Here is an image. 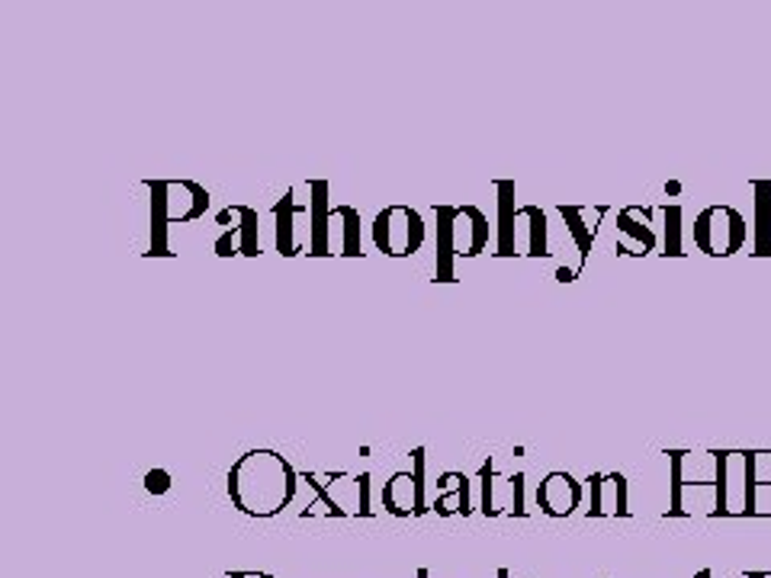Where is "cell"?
I'll return each mask as SVG.
<instances>
[{"label": "cell", "mask_w": 771, "mask_h": 578, "mask_svg": "<svg viewBox=\"0 0 771 578\" xmlns=\"http://www.w3.org/2000/svg\"><path fill=\"white\" fill-rule=\"evenodd\" d=\"M229 498L247 518H277L283 508L296 498L300 473L277 450H247L232 463Z\"/></svg>", "instance_id": "obj_1"}, {"label": "cell", "mask_w": 771, "mask_h": 578, "mask_svg": "<svg viewBox=\"0 0 771 578\" xmlns=\"http://www.w3.org/2000/svg\"><path fill=\"white\" fill-rule=\"evenodd\" d=\"M669 518H720V450H669Z\"/></svg>", "instance_id": "obj_2"}, {"label": "cell", "mask_w": 771, "mask_h": 578, "mask_svg": "<svg viewBox=\"0 0 771 578\" xmlns=\"http://www.w3.org/2000/svg\"><path fill=\"white\" fill-rule=\"evenodd\" d=\"M152 193V244L145 257H171L168 251V225L196 222L210 210V190L196 181H142Z\"/></svg>", "instance_id": "obj_3"}, {"label": "cell", "mask_w": 771, "mask_h": 578, "mask_svg": "<svg viewBox=\"0 0 771 578\" xmlns=\"http://www.w3.org/2000/svg\"><path fill=\"white\" fill-rule=\"evenodd\" d=\"M749 225L740 210L733 206H708L694 219V244L708 257H733L737 251L745 247Z\"/></svg>", "instance_id": "obj_4"}, {"label": "cell", "mask_w": 771, "mask_h": 578, "mask_svg": "<svg viewBox=\"0 0 771 578\" xmlns=\"http://www.w3.org/2000/svg\"><path fill=\"white\" fill-rule=\"evenodd\" d=\"M373 244L386 257H412L425 244V219L405 203H393L373 219Z\"/></svg>", "instance_id": "obj_5"}, {"label": "cell", "mask_w": 771, "mask_h": 578, "mask_svg": "<svg viewBox=\"0 0 771 578\" xmlns=\"http://www.w3.org/2000/svg\"><path fill=\"white\" fill-rule=\"evenodd\" d=\"M749 495V450H720V518H745Z\"/></svg>", "instance_id": "obj_6"}, {"label": "cell", "mask_w": 771, "mask_h": 578, "mask_svg": "<svg viewBox=\"0 0 771 578\" xmlns=\"http://www.w3.org/2000/svg\"><path fill=\"white\" fill-rule=\"evenodd\" d=\"M479 488H483V515H527L525 508V473L515 476H498L493 459L483 463L479 469Z\"/></svg>", "instance_id": "obj_7"}, {"label": "cell", "mask_w": 771, "mask_h": 578, "mask_svg": "<svg viewBox=\"0 0 771 578\" xmlns=\"http://www.w3.org/2000/svg\"><path fill=\"white\" fill-rule=\"evenodd\" d=\"M588 518H623L627 508V479L620 473H591L586 479Z\"/></svg>", "instance_id": "obj_8"}, {"label": "cell", "mask_w": 771, "mask_h": 578, "mask_svg": "<svg viewBox=\"0 0 771 578\" xmlns=\"http://www.w3.org/2000/svg\"><path fill=\"white\" fill-rule=\"evenodd\" d=\"M450 244L457 257H479L489 247V219L479 206L463 203L450 213Z\"/></svg>", "instance_id": "obj_9"}, {"label": "cell", "mask_w": 771, "mask_h": 578, "mask_svg": "<svg viewBox=\"0 0 771 578\" xmlns=\"http://www.w3.org/2000/svg\"><path fill=\"white\" fill-rule=\"evenodd\" d=\"M582 501H586V486L562 469L547 473L537 486V508L550 518H569L572 511L582 508Z\"/></svg>", "instance_id": "obj_10"}, {"label": "cell", "mask_w": 771, "mask_h": 578, "mask_svg": "<svg viewBox=\"0 0 771 578\" xmlns=\"http://www.w3.org/2000/svg\"><path fill=\"white\" fill-rule=\"evenodd\" d=\"M656 232H652V210L649 206H623L617 213V242L615 247L627 257H647L656 251Z\"/></svg>", "instance_id": "obj_11"}, {"label": "cell", "mask_w": 771, "mask_h": 578, "mask_svg": "<svg viewBox=\"0 0 771 578\" xmlns=\"http://www.w3.org/2000/svg\"><path fill=\"white\" fill-rule=\"evenodd\" d=\"M308 254L328 257L332 251V203H328V181H308Z\"/></svg>", "instance_id": "obj_12"}, {"label": "cell", "mask_w": 771, "mask_h": 578, "mask_svg": "<svg viewBox=\"0 0 771 578\" xmlns=\"http://www.w3.org/2000/svg\"><path fill=\"white\" fill-rule=\"evenodd\" d=\"M296 215H308V200L300 203L296 200V190L290 186L277 203H274V244L283 257H296L303 254V244L296 242Z\"/></svg>", "instance_id": "obj_13"}, {"label": "cell", "mask_w": 771, "mask_h": 578, "mask_svg": "<svg viewBox=\"0 0 771 578\" xmlns=\"http://www.w3.org/2000/svg\"><path fill=\"white\" fill-rule=\"evenodd\" d=\"M216 225L229 229L239 239V254L242 257H257L261 254V215L251 206H229L216 215Z\"/></svg>", "instance_id": "obj_14"}, {"label": "cell", "mask_w": 771, "mask_h": 578, "mask_svg": "<svg viewBox=\"0 0 771 578\" xmlns=\"http://www.w3.org/2000/svg\"><path fill=\"white\" fill-rule=\"evenodd\" d=\"M498 247L495 257H518V210H515V183L498 181Z\"/></svg>", "instance_id": "obj_15"}, {"label": "cell", "mask_w": 771, "mask_h": 578, "mask_svg": "<svg viewBox=\"0 0 771 578\" xmlns=\"http://www.w3.org/2000/svg\"><path fill=\"white\" fill-rule=\"evenodd\" d=\"M432 511H437L440 518L450 515H469V476L463 473H444L437 479V495L432 501Z\"/></svg>", "instance_id": "obj_16"}, {"label": "cell", "mask_w": 771, "mask_h": 578, "mask_svg": "<svg viewBox=\"0 0 771 578\" xmlns=\"http://www.w3.org/2000/svg\"><path fill=\"white\" fill-rule=\"evenodd\" d=\"M525 235L527 257H550V235H547V213L540 206H518V244ZM521 254V251H518Z\"/></svg>", "instance_id": "obj_17"}, {"label": "cell", "mask_w": 771, "mask_h": 578, "mask_svg": "<svg viewBox=\"0 0 771 578\" xmlns=\"http://www.w3.org/2000/svg\"><path fill=\"white\" fill-rule=\"evenodd\" d=\"M556 213L562 215V222H566V235H569L572 247H576V267L582 274L588 264V251H591L595 235H598V229L588 225V213L591 210L588 206H556Z\"/></svg>", "instance_id": "obj_18"}, {"label": "cell", "mask_w": 771, "mask_h": 578, "mask_svg": "<svg viewBox=\"0 0 771 578\" xmlns=\"http://www.w3.org/2000/svg\"><path fill=\"white\" fill-rule=\"evenodd\" d=\"M383 508L396 518H418V488H415V473H393L389 483L383 486Z\"/></svg>", "instance_id": "obj_19"}, {"label": "cell", "mask_w": 771, "mask_h": 578, "mask_svg": "<svg viewBox=\"0 0 771 578\" xmlns=\"http://www.w3.org/2000/svg\"><path fill=\"white\" fill-rule=\"evenodd\" d=\"M450 213L454 206L440 203L434 206V219H437V267H434V283H454V244H450Z\"/></svg>", "instance_id": "obj_20"}, {"label": "cell", "mask_w": 771, "mask_h": 578, "mask_svg": "<svg viewBox=\"0 0 771 578\" xmlns=\"http://www.w3.org/2000/svg\"><path fill=\"white\" fill-rule=\"evenodd\" d=\"M332 222L341 225V251L344 257H364V242H361V213L347 203H341L332 210Z\"/></svg>", "instance_id": "obj_21"}, {"label": "cell", "mask_w": 771, "mask_h": 578, "mask_svg": "<svg viewBox=\"0 0 771 578\" xmlns=\"http://www.w3.org/2000/svg\"><path fill=\"white\" fill-rule=\"evenodd\" d=\"M662 219H666V257H681V206L679 203H666L662 206Z\"/></svg>", "instance_id": "obj_22"}, {"label": "cell", "mask_w": 771, "mask_h": 578, "mask_svg": "<svg viewBox=\"0 0 771 578\" xmlns=\"http://www.w3.org/2000/svg\"><path fill=\"white\" fill-rule=\"evenodd\" d=\"M752 486H771V450H749Z\"/></svg>", "instance_id": "obj_23"}, {"label": "cell", "mask_w": 771, "mask_h": 578, "mask_svg": "<svg viewBox=\"0 0 771 578\" xmlns=\"http://www.w3.org/2000/svg\"><path fill=\"white\" fill-rule=\"evenodd\" d=\"M745 518H771V486H752Z\"/></svg>", "instance_id": "obj_24"}, {"label": "cell", "mask_w": 771, "mask_h": 578, "mask_svg": "<svg viewBox=\"0 0 771 578\" xmlns=\"http://www.w3.org/2000/svg\"><path fill=\"white\" fill-rule=\"evenodd\" d=\"M145 488H149L152 495H164V491L171 488V476H168L164 469H152V473L145 476Z\"/></svg>", "instance_id": "obj_25"}, {"label": "cell", "mask_w": 771, "mask_h": 578, "mask_svg": "<svg viewBox=\"0 0 771 578\" xmlns=\"http://www.w3.org/2000/svg\"><path fill=\"white\" fill-rule=\"evenodd\" d=\"M765 219H769V200L765 196H759V232H762V239H759V251L755 254H765Z\"/></svg>", "instance_id": "obj_26"}, {"label": "cell", "mask_w": 771, "mask_h": 578, "mask_svg": "<svg viewBox=\"0 0 771 578\" xmlns=\"http://www.w3.org/2000/svg\"><path fill=\"white\" fill-rule=\"evenodd\" d=\"M229 578H274L267 572H229Z\"/></svg>", "instance_id": "obj_27"}, {"label": "cell", "mask_w": 771, "mask_h": 578, "mask_svg": "<svg viewBox=\"0 0 771 578\" xmlns=\"http://www.w3.org/2000/svg\"><path fill=\"white\" fill-rule=\"evenodd\" d=\"M698 578H713V572H710V569H704V572H698Z\"/></svg>", "instance_id": "obj_28"}]
</instances>
